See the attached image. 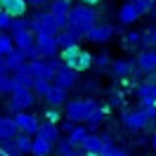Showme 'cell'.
Listing matches in <instances>:
<instances>
[{"mask_svg": "<svg viewBox=\"0 0 156 156\" xmlns=\"http://www.w3.org/2000/svg\"><path fill=\"white\" fill-rule=\"evenodd\" d=\"M52 149H55V144L52 142H48V140H43V137H33V142H31V156H50L52 154Z\"/></svg>", "mask_w": 156, "mask_h": 156, "instance_id": "cell-20", "label": "cell"}, {"mask_svg": "<svg viewBox=\"0 0 156 156\" xmlns=\"http://www.w3.org/2000/svg\"><path fill=\"white\" fill-rule=\"evenodd\" d=\"M140 17H142V12L135 7L133 0H126V2L121 5V10H118V21H121V24H135Z\"/></svg>", "mask_w": 156, "mask_h": 156, "instance_id": "cell-14", "label": "cell"}, {"mask_svg": "<svg viewBox=\"0 0 156 156\" xmlns=\"http://www.w3.org/2000/svg\"><path fill=\"white\" fill-rule=\"evenodd\" d=\"M26 29H31V19H26V17H14L12 19V26H10L12 33H19V31H26Z\"/></svg>", "mask_w": 156, "mask_h": 156, "instance_id": "cell-32", "label": "cell"}, {"mask_svg": "<svg viewBox=\"0 0 156 156\" xmlns=\"http://www.w3.org/2000/svg\"><path fill=\"white\" fill-rule=\"evenodd\" d=\"M137 69L144 71V73H156V50L147 48L144 52H140L137 57Z\"/></svg>", "mask_w": 156, "mask_h": 156, "instance_id": "cell-13", "label": "cell"}, {"mask_svg": "<svg viewBox=\"0 0 156 156\" xmlns=\"http://www.w3.org/2000/svg\"><path fill=\"white\" fill-rule=\"evenodd\" d=\"M36 48H38L40 57L48 59V57H55L59 52V45H57V38L52 33H36Z\"/></svg>", "mask_w": 156, "mask_h": 156, "instance_id": "cell-6", "label": "cell"}, {"mask_svg": "<svg viewBox=\"0 0 156 156\" xmlns=\"http://www.w3.org/2000/svg\"><path fill=\"white\" fill-rule=\"evenodd\" d=\"M24 69H26L33 78H48V80H52V76H55V69L50 66L48 62H43V57L26 59V62H24Z\"/></svg>", "mask_w": 156, "mask_h": 156, "instance_id": "cell-7", "label": "cell"}, {"mask_svg": "<svg viewBox=\"0 0 156 156\" xmlns=\"http://www.w3.org/2000/svg\"><path fill=\"white\" fill-rule=\"evenodd\" d=\"M17 133H19V130H17L14 118H10V116H0V140H5V137H14Z\"/></svg>", "mask_w": 156, "mask_h": 156, "instance_id": "cell-25", "label": "cell"}, {"mask_svg": "<svg viewBox=\"0 0 156 156\" xmlns=\"http://www.w3.org/2000/svg\"><path fill=\"white\" fill-rule=\"evenodd\" d=\"M31 31L33 33H52V36H57V21H55V17H52V12H38L33 19H31Z\"/></svg>", "mask_w": 156, "mask_h": 156, "instance_id": "cell-5", "label": "cell"}, {"mask_svg": "<svg viewBox=\"0 0 156 156\" xmlns=\"http://www.w3.org/2000/svg\"><path fill=\"white\" fill-rule=\"evenodd\" d=\"M14 156H19V154H14Z\"/></svg>", "mask_w": 156, "mask_h": 156, "instance_id": "cell-47", "label": "cell"}, {"mask_svg": "<svg viewBox=\"0 0 156 156\" xmlns=\"http://www.w3.org/2000/svg\"><path fill=\"white\" fill-rule=\"evenodd\" d=\"M26 7H29L26 0H5V2H2V12H7L12 19H14V17H24V14H26Z\"/></svg>", "mask_w": 156, "mask_h": 156, "instance_id": "cell-19", "label": "cell"}, {"mask_svg": "<svg viewBox=\"0 0 156 156\" xmlns=\"http://www.w3.org/2000/svg\"><path fill=\"white\" fill-rule=\"evenodd\" d=\"M151 147H154V149H156V133H154V135H151Z\"/></svg>", "mask_w": 156, "mask_h": 156, "instance_id": "cell-44", "label": "cell"}, {"mask_svg": "<svg viewBox=\"0 0 156 156\" xmlns=\"http://www.w3.org/2000/svg\"><path fill=\"white\" fill-rule=\"evenodd\" d=\"M92 66L97 69L99 73H104V71L109 69V57H107V55H99V57H92Z\"/></svg>", "mask_w": 156, "mask_h": 156, "instance_id": "cell-35", "label": "cell"}, {"mask_svg": "<svg viewBox=\"0 0 156 156\" xmlns=\"http://www.w3.org/2000/svg\"><path fill=\"white\" fill-rule=\"evenodd\" d=\"M38 137H43V140H48V142H57L59 137H62V133H59L57 123H43V126H38V133H36Z\"/></svg>", "mask_w": 156, "mask_h": 156, "instance_id": "cell-22", "label": "cell"}, {"mask_svg": "<svg viewBox=\"0 0 156 156\" xmlns=\"http://www.w3.org/2000/svg\"><path fill=\"white\" fill-rule=\"evenodd\" d=\"M10 26H12V17L0 10V31H10Z\"/></svg>", "mask_w": 156, "mask_h": 156, "instance_id": "cell-37", "label": "cell"}, {"mask_svg": "<svg viewBox=\"0 0 156 156\" xmlns=\"http://www.w3.org/2000/svg\"><path fill=\"white\" fill-rule=\"evenodd\" d=\"M133 69H135V64L133 62H128V59H116V62H109V73L114 78H128L130 73H133Z\"/></svg>", "mask_w": 156, "mask_h": 156, "instance_id": "cell-15", "label": "cell"}, {"mask_svg": "<svg viewBox=\"0 0 156 156\" xmlns=\"http://www.w3.org/2000/svg\"><path fill=\"white\" fill-rule=\"evenodd\" d=\"M14 50V40H12V33L7 31H0V57H5L7 52Z\"/></svg>", "mask_w": 156, "mask_h": 156, "instance_id": "cell-30", "label": "cell"}, {"mask_svg": "<svg viewBox=\"0 0 156 156\" xmlns=\"http://www.w3.org/2000/svg\"><path fill=\"white\" fill-rule=\"evenodd\" d=\"M73 128H76V123H73V121H69V118H66V121L62 123V133H66V135H69V133H71Z\"/></svg>", "mask_w": 156, "mask_h": 156, "instance_id": "cell-40", "label": "cell"}, {"mask_svg": "<svg viewBox=\"0 0 156 156\" xmlns=\"http://www.w3.org/2000/svg\"><path fill=\"white\" fill-rule=\"evenodd\" d=\"M66 118L69 121H73V123H85V118L92 109L97 107V99L92 97H78V99H66Z\"/></svg>", "mask_w": 156, "mask_h": 156, "instance_id": "cell-3", "label": "cell"}, {"mask_svg": "<svg viewBox=\"0 0 156 156\" xmlns=\"http://www.w3.org/2000/svg\"><path fill=\"white\" fill-rule=\"evenodd\" d=\"M50 83L48 78H33V85H31V90H33V95L36 97H45V92L50 90Z\"/></svg>", "mask_w": 156, "mask_h": 156, "instance_id": "cell-31", "label": "cell"}, {"mask_svg": "<svg viewBox=\"0 0 156 156\" xmlns=\"http://www.w3.org/2000/svg\"><path fill=\"white\" fill-rule=\"evenodd\" d=\"M0 73H7V71H5V64H2V57H0Z\"/></svg>", "mask_w": 156, "mask_h": 156, "instance_id": "cell-43", "label": "cell"}, {"mask_svg": "<svg viewBox=\"0 0 156 156\" xmlns=\"http://www.w3.org/2000/svg\"><path fill=\"white\" fill-rule=\"evenodd\" d=\"M50 12H52V17L57 21L59 31L66 26V19H69V10H71V0H50Z\"/></svg>", "mask_w": 156, "mask_h": 156, "instance_id": "cell-9", "label": "cell"}, {"mask_svg": "<svg viewBox=\"0 0 156 156\" xmlns=\"http://www.w3.org/2000/svg\"><path fill=\"white\" fill-rule=\"evenodd\" d=\"M0 156H10L7 151H5V149H2V144H0Z\"/></svg>", "mask_w": 156, "mask_h": 156, "instance_id": "cell-45", "label": "cell"}, {"mask_svg": "<svg viewBox=\"0 0 156 156\" xmlns=\"http://www.w3.org/2000/svg\"><path fill=\"white\" fill-rule=\"evenodd\" d=\"M80 2H83V5H90V7H92V5H99V0H80Z\"/></svg>", "mask_w": 156, "mask_h": 156, "instance_id": "cell-42", "label": "cell"}, {"mask_svg": "<svg viewBox=\"0 0 156 156\" xmlns=\"http://www.w3.org/2000/svg\"><path fill=\"white\" fill-rule=\"evenodd\" d=\"M26 2H29V0H26Z\"/></svg>", "mask_w": 156, "mask_h": 156, "instance_id": "cell-48", "label": "cell"}, {"mask_svg": "<svg viewBox=\"0 0 156 156\" xmlns=\"http://www.w3.org/2000/svg\"><path fill=\"white\" fill-rule=\"evenodd\" d=\"M12 40H14V48L19 50V52H26L36 43V33L31 29H26V31H19V33H12Z\"/></svg>", "mask_w": 156, "mask_h": 156, "instance_id": "cell-16", "label": "cell"}, {"mask_svg": "<svg viewBox=\"0 0 156 156\" xmlns=\"http://www.w3.org/2000/svg\"><path fill=\"white\" fill-rule=\"evenodd\" d=\"M140 45H144V48H156V29H149L147 33H142Z\"/></svg>", "mask_w": 156, "mask_h": 156, "instance_id": "cell-34", "label": "cell"}, {"mask_svg": "<svg viewBox=\"0 0 156 156\" xmlns=\"http://www.w3.org/2000/svg\"><path fill=\"white\" fill-rule=\"evenodd\" d=\"M114 26H109V24H95V26H90L88 33H85V38H90L92 43H107L111 36H114Z\"/></svg>", "mask_w": 156, "mask_h": 156, "instance_id": "cell-12", "label": "cell"}, {"mask_svg": "<svg viewBox=\"0 0 156 156\" xmlns=\"http://www.w3.org/2000/svg\"><path fill=\"white\" fill-rule=\"evenodd\" d=\"M24 62H26V57H24V52H19L17 48L2 57V64H5V71H7V73H12V71L21 69V66H24Z\"/></svg>", "mask_w": 156, "mask_h": 156, "instance_id": "cell-17", "label": "cell"}, {"mask_svg": "<svg viewBox=\"0 0 156 156\" xmlns=\"http://www.w3.org/2000/svg\"><path fill=\"white\" fill-rule=\"evenodd\" d=\"M45 118H48V123H59V121H62L59 107H50L48 111H45Z\"/></svg>", "mask_w": 156, "mask_h": 156, "instance_id": "cell-36", "label": "cell"}, {"mask_svg": "<svg viewBox=\"0 0 156 156\" xmlns=\"http://www.w3.org/2000/svg\"><path fill=\"white\" fill-rule=\"evenodd\" d=\"M31 142H33V137L29 135V133H17V135H14V144H17V151H19V154H29L31 151Z\"/></svg>", "mask_w": 156, "mask_h": 156, "instance_id": "cell-27", "label": "cell"}, {"mask_svg": "<svg viewBox=\"0 0 156 156\" xmlns=\"http://www.w3.org/2000/svg\"><path fill=\"white\" fill-rule=\"evenodd\" d=\"M95 24H97V12L92 10L90 5H76V7L69 10V19H66V26H64V29L71 31V33L80 40V38H85L88 29L95 26Z\"/></svg>", "mask_w": 156, "mask_h": 156, "instance_id": "cell-1", "label": "cell"}, {"mask_svg": "<svg viewBox=\"0 0 156 156\" xmlns=\"http://www.w3.org/2000/svg\"><path fill=\"white\" fill-rule=\"evenodd\" d=\"M14 85H12V76L10 73H0V95H10Z\"/></svg>", "mask_w": 156, "mask_h": 156, "instance_id": "cell-33", "label": "cell"}, {"mask_svg": "<svg viewBox=\"0 0 156 156\" xmlns=\"http://www.w3.org/2000/svg\"><path fill=\"white\" fill-rule=\"evenodd\" d=\"M104 156H128V151H126V149H121V147H116V144H114V147H111V149H109V151H107Z\"/></svg>", "mask_w": 156, "mask_h": 156, "instance_id": "cell-39", "label": "cell"}, {"mask_svg": "<svg viewBox=\"0 0 156 156\" xmlns=\"http://www.w3.org/2000/svg\"><path fill=\"white\" fill-rule=\"evenodd\" d=\"M123 126L128 130H144L149 126V118L144 116V111L142 109H137V111H126L123 114Z\"/></svg>", "mask_w": 156, "mask_h": 156, "instance_id": "cell-11", "label": "cell"}, {"mask_svg": "<svg viewBox=\"0 0 156 156\" xmlns=\"http://www.w3.org/2000/svg\"><path fill=\"white\" fill-rule=\"evenodd\" d=\"M12 85H14V90L17 88H31V85H33V76L21 66V69H17V71H12Z\"/></svg>", "mask_w": 156, "mask_h": 156, "instance_id": "cell-21", "label": "cell"}, {"mask_svg": "<svg viewBox=\"0 0 156 156\" xmlns=\"http://www.w3.org/2000/svg\"><path fill=\"white\" fill-rule=\"evenodd\" d=\"M76 71L73 69H69V66H62L55 71V76H52V85H57V88H62V90H71V88H76Z\"/></svg>", "mask_w": 156, "mask_h": 156, "instance_id": "cell-8", "label": "cell"}, {"mask_svg": "<svg viewBox=\"0 0 156 156\" xmlns=\"http://www.w3.org/2000/svg\"><path fill=\"white\" fill-rule=\"evenodd\" d=\"M104 116H107V109L97 104V107H95V109H92V111L88 114V118H85V123L90 126L88 130H97V128H99V123L104 121Z\"/></svg>", "mask_w": 156, "mask_h": 156, "instance_id": "cell-24", "label": "cell"}, {"mask_svg": "<svg viewBox=\"0 0 156 156\" xmlns=\"http://www.w3.org/2000/svg\"><path fill=\"white\" fill-rule=\"evenodd\" d=\"M62 64L69 69H73V71H88L92 66V55H90L88 50H80V45H69V48H62Z\"/></svg>", "mask_w": 156, "mask_h": 156, "instance_id": "cell-2", "label": "cell"}, {"mask_svg": "<svg viewBox=\"0 0 156 156\" xmlns=\"http://www.w3.org/2000/svg\"><path fill=\"white\" fill-rule=\"evenodd\" d=\"M83 151H92V154H102V137L95 135V133H88V137L83 140V144L78 147Z\"/></svg>", "mask_w": 156, "mask_h": 156, "instance_id": "cell-23", "label": "cell"}, {"mask_svg": "<svg viewBox=\"0 0 156 156\" xmlns=\"http://www.w3.org/2000/svg\"><path fill=\"white\" fill-rule=\"evenodd\" d=\"M88 133H90V130H88L85 126H83V123H80V126L76 123V128H73V130L69 133V137H66V140H69V142H71L73 147H80V144H83V140L88 137Z\"/></svg>", "mask_w": 156, "mask_h": 156, "instance_id": "cell-26", "label": "cell"}, {"mask_svg": "<svg viewBox=\"0 0 156 156\" xmlns=\"http://www.w3.org/2000/svg\"><path fill=\"white\" fill-rule=\"evenodd\" d=\"M45 102H48L50 107H64L66 104V90H62V88H57V85H50V90L45 92Z\"/></svg>", "mask_w": 156, "mask_h": 156, "instance_id": "cell-18", "label": "cell"}, {"mask_svg": "<svg viewBox=\"0 0 156 156\" xmlns=\"http://www.w3.org/2000/svg\"><path fill=\"white\" fill-rule=\"evenodd\" d=\"M57 45H59V50L62 48H69V45H76V43H80V40L71 33V31H66V29H62V31H57Z\"/></svg>", "mask_w": 156, "mask_h": 156, "instance_id": "cell-28", "label": "cell"}, {"mask_svg": "<svg viewBox=\"0 0 156 156\" xmlns=\"http://www.w3.org/2000/svg\"><path fill=\"white\" fill-rule=\"evenodd\" d=\"M2 2H5V0H0V10H2Z\"/></svg>", "mask_w": 156, "mask_h": 156, "instance_id": "cell-46", "label": "cell"}, {"mask_svg": "<svg viewBox=\"0 0 156 156\" xmlns=\"http://www.w3.org/2000/svg\"><path fill=\"white\" fill-rule=\"evenodd\" d=\"M12 99H10V111L12 114H17V111H29L33 104H36V95H33V90L31 88H17L10 92Z\"/></svg>", "mask_w": 156, "mask_h": 156, "instance_id": "cell-4", "label": "cell"}, {"mask_svg": "<svg viewBox=\"0 0 156 156\" xmlns=\"http://www.w3.org/2000/svg\"><path fill=\"white\" fill-rule=\"evenodd\" d=\"M14 123H17V130H21V133H29V135H36L38 133V118L33 116V114H29V111H17L14 114Z\"/></svg>", "mask_w": 156, "mask_h": 156, "instance_id": "cell-10", "label": "cell"}, {"mask_svg": "<svg viewBox=\"0 0 156 156\" xmlns=\"http://www.w3.org/2000/svg\"><path fill=\"white\" fill-rule=\"evenodd\" d=\"M50 0H29V5H36V7H40V5H48Z\"/></svg>", "mask_w": 156, "mask_h": 156, "instance_id": "cell-41", "label": "cell"}, {"mask_svg": "<svg viewBox=\"0 0 156 156\" xmlns=\"http://www.w3.org/2000/svg\"><path fill=\"white\" fill-rule=\"evenodd\" d=\"M140 40H142V33L140 31H130L126 36V45H140Z\"/></svg>", "mask_w": 156, "mask_h": 156, "instance_id": "cell-38", "label": "cell"}, {"mask_svg": "<svg viewBox=\"0 0 156 156\" xmlns=\"http://www.w3.org/2000/svg\"><path fill=\"white\" fill-rule=\"evenodd\" d=\"M55 144H57V154L59 156H78V147H73L69 140H62V137H59Z\"/></svg>", "mask_w": 156, "mask_h": 156, "instance_id": "cell-29", "label": "cell"}]
</instances>
